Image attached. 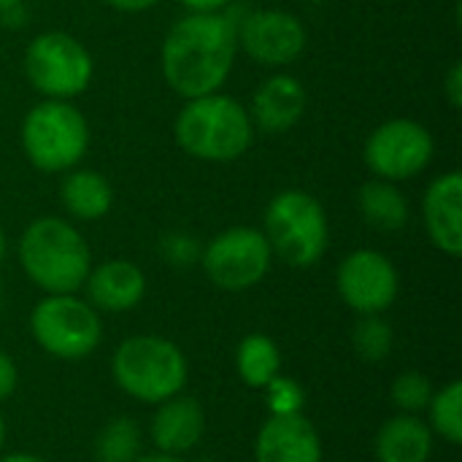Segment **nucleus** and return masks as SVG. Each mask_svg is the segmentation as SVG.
Listing matches in <instances>:
<instances>
[{
	"mask_svg": "<svg viewBox=\"0 0 462 462\" xmlns=\"http://www.w3.org/2000/svg\"><path fill=\"white\" fill-rule=\"evenodd\" d=\"M236 19L227 11L187 14L171 24L160 46L165 84L184 100L219 92L236 65Z\"/></svg>",
	"mask_w": 462,
	"mask_h": 462,
	"instance_id": "f257e3e1",
	"label": "nucleus"
},
{
	"mask_svg": "<svg viewBox=\"0 0 462 462\" xmlns=\"http://www.w3.org/2000/svg\"><path fill=\"white\" fill-rule=\"evenodd\" d=\"M254 133L246 106L222 89L184 100L173 119L179 149L192 160L214 165L241 160L252 149Z\"/></svg>",
	"mask_w": 462,
	"mask_h": 462,
	"instance_id": "f03ea898",
	"label": "nucleus"
},
{
	"mask_svg": "<svg viewBox=\"0 0 462 462\" xmlns=\"http://www.w3.org/2000/svg\"><path fill=\"white\" fill-rule=\"evenodd\" d=\"M16 257L24 276L46 295L79 292L95 265L87 238L62 217L32 219L19 236Z\"/></svg>",
	"mask_w": 462,
	"mask_h": 462,
	"instance_id": "7ed1b4c3",
	"label": "nucleus"
},
{
	"mask_svg": "<svg viewBox=\"0 0 462 462\" xmlns=\"http://www.w3.org/2000/svg\"><path fill=\"white\" fill-rule=\"evenodd\" d=\"M111 376L116 387L146 406H157L184 393L189 379L187 355L165 336L138 333L125 338L111 355Z\"/></svg>",
	"mask_w": 462,
	"mask_h": 462,
	"instance_id": "20e7f679",
	"label": "nucleus"
},
{
	"mask_svg": "<svg viewBox=\"0 0 462 462\" xmlns=\"http://www.w3.org/2000/svg\"><path fill=\"white\" fill-rule=\"evenodd\" d=\"M273 257L290 268L317 265L330 246V222L325 206L306 189H282L263 214V227Z\"/></svg>",
	"mask_w": 462,
	"mask_h": 462,
	"instance_id": "39448f33",
	"label": "nucleus"
},
{
	"mask_svg": "<svg viewBox=\"0 0 462 462\" xmlns=\"http://www.w3.org/2000/svg\"><path fill=\"white\" fill-rule=\"evenodd\" d=\"M19 143L35 171L68 173L79 168L89 149V125L70 100L43 97L24 114Z\"/></svg>",
	"mask_w": 462,
	"mask_h": 462,
	"instance_id": "423d86ee",
	"label": "nucleus"
},
{
	"mask_svg": "<svg viewBox=\"0 0 462 462\" xmlns=\"http://www.w3.org/2000/svg\"><path fill=\"white\" fill-rule=\"evenodd\" d=\"M30 336L49 357L79 363L100 346L103 319L84 295H43L30 311Z\"/></svg>",
	"mask_w": 462,
	"mask_h": 462,
	"instance_id": "0eeeda50",
	"label": "nucleus"
},
{
	"mask_svg": "<svg viewBox=\"0 0 462 462\" xmlns=\"http://www.w3.org/2000/svg\"><path fill=\"white\" fill-rule=\"evenodd\" d=\"M24 76L46 100H73L87 92L95 79L89 49L70 32H38L24 49Z\"/></svg>",
	"mask_w": 462,
	"mask_h": 462,
	"instance_id": "6e6552de",
	"label": "nucleus"
},
{
	"mask_svg": "<svg viewBox=\"0 0 462 462\" xmlns=\"http://www.w3.org/2000/svg\"><path fill=\"white\" fill-rule=\"evenodd\" d=\"M200 265L214 287L225 292H246L268 276L273 252L260 227L233 225L203 246Z\"/></svg>",
	"mask_w": 462,
	"mask_h": 462,
	"instance_id": "1a4fd4ad",
	"label": "nucleus"
},
{
	"mask_svg": "<svg viewBox=\"0 0 462 462\" xmlns=\"http://www.w3.org/2000/svg\"><path fill=\"white\" fill-rule=\"evenodd\" d=\"M436 154L430 130L409 116H395L374 127L363 143V162L374 179L393 184L409 181L428 171Z\"/></svg>",
	"mask_w": 462,
	"mask_h": 462,
	"instance_id": "9d476101",
	"label": "nucleus"
},
{
	"mask_svg": "<svg viewBox=\"0 0 462 462\" xmlns=\"http://www.w3.org/2000/svg\"><path fill=\"white\" fill-rule=\"evenodd\" d=\"M238 51L263 68H287L303 57L309 32L298 14L284 8H252L236 19Z\"/></svg>",
	"mask_w": 462,
	"mask_h": 462,
	"instance_id": "9b49d317",
	"label": "nucleus"
},
{
	"mask_svg": "<svg viewBox=\"0 0 462 462\" xmlns=\"http://www.w3.org/2000/svg\"><path fill=\"white\" fill-rule=\"evenodd\" d=\"M336 290L355 314H384L398 300L401 276L384 252L355 249L338 263Z\"/></svg>",
	"mask_w": 462,
	"mask_h": 462,
	"instance_id": "f8f14e48",
	"label": "nucleus"
},
{
	"mask_svg": "<svg viewBox=\"0 0 462 462\" xmlns=\"http://www.w3.org/2000/svg\"><path fill=\"white\" fill-rule=\"evenodd\" d=\"M306 108H309V92L303 81L292 73L276 70L265 81H260L246 111L254 130L268 135H282L290 133L303 119Z\"/></svg>",
	"mask_w": 462,
	"mask_h": 462,
	"instance_id": "ddd939ff",
	"label": "nucleus"
},
{
	"mask_svg": "<svg viewBox=\"0 0 462 462\" xmlns=\"http://www.w3.org/2000/svg\"><path fill=\"white\" fill-rule=\"evenodd\" d=\"M422 222L430 244L447 254H462V176L447 171L436 176L422 195Z\"/></svg>",
	"mask_w": 462,
	"mask_h": 462,
	"instance_id": "4468645a",
	"label": "nucleus"
},
{
	"mask_svg": "<svg viewBox=\"0 0 462 462\" xmlns=\"http://www.w3.org/2000/svg\"><path fill=\"white\" fill-rule=\"evenodd\" d=\"M81 290L97 314H125L143 300L146 273L133 260H103L89 268Z\"/></svg>",
	"mask_w": 462,
	"mask_h": 462,
	"instance_id": "2eb2a0df",
	"label": "nucleus"
},
{
	"mask_svg": "<svg viewBox=\"0 0 462 462\" xmlns=\"http://www.w3.org/2000/svg\"><path fill=\"white\" fill-rule=\"evenodd\" d=\"M319 430L303 414L268 417L254 439V462H322Z\"/></svg>",
	"mask_w": 462,
	"mask_h": 462,
	"instance_id": "dca6fc26",
	"label": "nucleus"
},
{
	"mask_svg": "<svg viewBox=\"0 0 462 462\" xmlns=\"http://www.w3.org/2000/svg\"><path fill=\"white\" fill-rule=\"evenodd\" d=\"M206 436V411L203 406L179 393L162 403H157V411L149 422V439L157 452L168 455H187L192 452Z\"/></svg>",
	"mask_w": 462,
	"mask_h": 462,
	"instance_id": "f3484780",
	"label": "nucleus"
},
{
	"mask_svg": "<svg viewBox=\"0 0 462 462\" xmlns=\"http://www.w3.org/2000/svg\"><path fill=\"white\" fill-rule=\"evenodd\" d=\"M436 436L417 414H395L382 422L374 439L376 462H428Z\"/></svg>",
	"mask_w": 462,
	"mask_h": 462,
	"instance_id": "a211bd4d",
	"label": "nucleus"
},
{
	"mask_svg": "<svg viewBox=\"0 0 462 462\" xmlns=\"http://www.w3.org/2000/svg\"><path fill=\"white\" fill-rule=\"evenodd\" d=\"M60 203L76 222H97L114 208V189L108 179L92 168H73L62 173Z\"/></svg>",
	"mask_w": 462,
	"mask_h": 462,
	"instance_id": "6ab92c4d",
	"label": "nucleus"
},
{
	"mask_svg": "<svg viewBox=\"0 0 462 462\" xmlns=\"http://www.w3.org/2000/svg\"><path fill=\"white\" fill-rule=\"evenodd\" d=\"M357 211L363 222L379 233H398L411 219V206L401 187L374 176L357 189Z\"/></svg>",
	"mask_w": 462,
	"mask_h": 462,
	"instance_id": "aec40b11",
	"label": "nucleus"
},
{
	"mask_svg": "<svg viewBox=\"0 0 462 462\" xmlns=\"http://www.w3.org/2000/svg\"><path fill=\"white\" fill-rule=\"evenodd\" d=\"M236 371L246 387L263 390L273 376L282 374L279 344L265 333H249L236 346Z\"/></svg>",
	"mask_w": 462,
	"mask_h": 462,
	"instance_id": "412c9836",
	"label": "nucleus"
},
{
	"mask_svg": "<svg viewBox=\"0 0 462 462\" xmlns=\"http://www.w3.org/2000/svg\"><path fill=\"white\" fill-rule=\"evenodd\" d=\"M143 455V433L133 417L108 420L95 436V460L97 462H135Z\"/></svg>",
	"mask_w": 462,
	"mask_h": 462,
	"instance_id": "4be33fe9",
	"label": "nucleus"
},
{
	"mask_svg": "<svg viewBox=\"0 0 462 462\" xmlns=\"http://www.w3.org/2000/svg\"><path fill=\"white\" fill-rule=\"evenodd\" d=\"M428 428L433 430L436 439L460 447L462 444V384L455 379L447 387L436 390L428 409Z\"/></svg>",
	"mask_w": 462,
	"mask_h": 462,
	"instance_id": "5701e85b",
	"label": "nucleus"
},
{
	"mask_svg": "<svg viewBox=\"0 0 462 462\" xmlns=\"http://www.w3.org/2000/svg\"><path fill=\"white\" fill-rule=\"evenodd\" d=\"M352 349L363 363H384L395 349V330L382 314H363L352 328Z\"/></svg>",
	"mask_w": 462,
	"mask_h": 462,
	"instance_id": "b1692460",
	"label": "nucleus"
},
{
	"mask_svg": "<svg viewBox=\"0 0 462 462\" xmlns=\"http://www.w3.org/2000/svg\"><path fill=\"white\" fill-rule=\"evenodd\" d=\"M436 387L428 374L422 371H403L390 384V401L398 409V414H417L422 417Z\"/></svg>",
	"mask_w": 462,
	"mask_h": 462,
	"instance_id": "393cba45",
	"label": "nucleus"
},
{
	"mask_svg": "<svg viewBox=\"0 0 462 462\" xmlns=\"http://www.w3.org/2000/svg\"><path fill=\"white\" fill-rule=\"evenodd\" d=\"M265 409H268V417H295V414H303V406H306V390L298 379L292 376H273L265 387Z\"/></svg>",
	"mask_w": 462,
	"mask_h": 462,
	"instance_id": "a878e982",
	"label": "nucleus"
},
{
	"mask_svg": "<svg viewBox=\"0 0 462 462\" xmlns=\"http://www.w3.org/2000/svg\"><path fill=\"white\" fill-rule=\"evenodd\" d=\"M160 252H162V257L171 263V265H176V268H189V265H195V263H200V244L192 238V236H187V233H168L162 241H160Z\"/></svg>",
	"mask_w": 462,
	"mask_h": 462,
	"instance_id": "bb28decb",
	"label": "nucleus"
},
{
	"mask_svg": "<svg viewBox=\"0 0 462 462\" xmlns=\"http://www.w3.org/2000/svg\"><path fill=\"white\" fill-rule=\"evenodd\" d=\"M16 384H19V368L11 360V355L0 349V403H5L16 393Z\"/></svg>",
	"mask_w": 462,
	"mask_h": 462,
	"instance_id": "cd10ccee",
	"label": "nucleus"
},
{
	"mask_svg": "<svg viewBox=\"0 0 462 462\" xmlns=\"http://www.w3.org/2000/svg\"><path fill=\"white\" fill-rule=\"evenodd\" d=\"M444 97L452 108L462 106V62H452V68L444 76Z\"/></svg>",
	"mask_w": 462,
	"mask_h": 462,
	"instance_id": "c85d7f7f",
	"label": "nucleus"
},
{
	"mask_svg": "<svg viewBox=\"0 0 462 462\" xmlns=\"http://www.w3.org/2000/svg\"><path fill=\"white\" fill-rule=\"evenodd\" d=\"M187 14H217V11H227V5L233 0H179Z\"/></svg>",
	"mask_w": 462,
	"mask_h": 462,
	"instance_id": "c756f323",
	"label": "nucleus"
},
{
	"mask_svg": "<svg viewBox=\"0 0 462 462\" xmlns=\"http://www.w3.org/2000/svg\"><path fill=\"white\" fill-rule=\"evenodd\" d=\"M103 3L114 11H122V14H143L162 0H103Z\"/></svg>",
	"mask_w": 462,
	"mask_h": 462,
	"instance_id": "7c9ffc66",
	"label": "nucleus"
},
{
	"mask_svg": "<svg viewBox=\"0 0 462 462\" xmlns=\"http://www.w3.org/2000/svg\"><path fill=\"white\" fill-rule=\"evenodd\" d=\"M135 462H187L184 455H168V452H152V455H141Z\"/></svg>",
	"mask_w": 462,
	"mask_h": 462,
	"instance_id": "2f4dec72",
	"label": "nucleus"
},
{
	"mask_svg": "<svg viewBox=\"0 0 462 462\" xmlns=\"http://www.w3.org/2000/svg\"><path fill=\"white\" fill-rule=\"evenodd\" d=\"M0 462H46L38 455H27V452H11V455H0Z\"/></svg>",
	"mask_w": 462,
	"mask_h": 462,
	"instance_id": "473e14b6",
	"label": "nucleus"
},
{
	"mask_svg": "<svg viewBox=\"0 0 462 462\" xmlns=\"http://www.w3.org/2000/svg\"><path fill=\"white\" fill-rule=\"evenodd\" d=\"M3 444H5V420H3V411H0V455H3Z\"/></svg>",
	"mask_w": 462,
	"mask_h": 462,
	"instance_id": "72a5a7b5",
	"label": "nucleus"
},
{
	"mask_svg": "<svg viewBox=\"0 0 462 462\" xmlns=\"http://www.w3.org/2000/svg\"><path fill=\"white\" fill-rule=\"evenodd\" d=\"M16 3H19V0H0V14H8Z\"/></svg>",
	"mask_w": 462,
	"mask_h": 462,
	"instance_id": "f704fd0d",
	"label": "nucleus"
},
{
	"mask_svg": "<svg viewBox=\"0 0 462 462\" xmlns=\"http://www.w3.org/2000/svg\"><path fill=\"white\" fill-rule=\"evenodd\" d=\"M3 257H5V233L0 227V263H3Z\"/></svg>",
	"mask_w": 462,
	"mask_h": 462,
	"instance_id": "c9c22d12",
	"label": "nucleus"
},
{
	"mask_svg": "<svg viewBox=\"0 0 462 462\" xmlns=\"http://www.w3.org/2000/svg\"><path fill=\"white\" fill-rule=\"evenodd\" d=\"M0 311H3V298H0Z\"/></svg>",
	"mask_w": 462,
	"mask_h": 462,
	"instance_id": "e433bc0d",
	"label": "nucleus"
}]
</instances>
